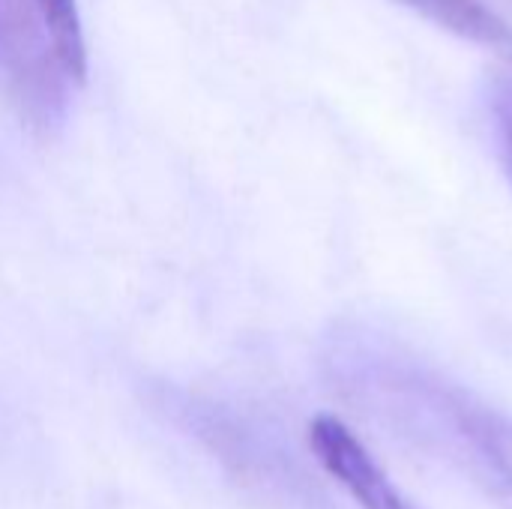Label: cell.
I'll return each mask as SVG.
<instances>
[{
    "label": "cell",
    "mask_w": 512,
    "mask_h": 509,
    "mask_svg": "<svg viewBox=\"0 0 512 509\" xmlns=\"http://www.w3.org/2000/svg\"><path fill=\"white\" fill-rule=\"evenodd\" d=\"M0 81L30 126L63 120L69 78L36 0H0Z\"/></svg>",
    "instance_id": "obj_1"
},
{
    "label": "cell",
    "mask_w": 512,
    "mask_h": 509,
    "mask_svg": "<svg viewBox=\"0 0 512 509\" xmlns=\"http://www.w3.org/2000/svg\"><path fill=\"white\" fill-rule=\"evenodd\" d=\"M309 447L327 474L339 480L363 509H414L339 417H315L309 426Z\"/></svg>",
    "instance_id": "obj_2"
},
{
    "label": "cell",
    "mask_w": 512,
    "mask_h": 509,
    "mask_svg": "<svg viewBox=\"0 0 512 509\" xmlns=\"http://www.w3.org/2000/svg\"><path fill=\"white\" fill-rule=\"evenodd\" d=\"M399 3L462 39L483 42V45H501L512 57L510 27L483 0H399Z\"/></svg>",
    "instance_id": "obj_3"
},
{
    "label": "cell",
    "mask_w": 512,
    "mask_h": 509,
    "mask_svg": "<svg viewBox=\"0 0 512 509\" xmlns=\"http://www.w3.org/2000/svg\"><path fill=\"white\" fill-rule=\"evenodd\" d=\"M48 36L54 42V51L60 57V66L69 81L81 84L87 75V42H84V24L75 0H36Z\"/></svg>",
    "instance_id": "obj_4"
},
{
    "label": "cell",
    "mask_w": 512,
    "mask_h": 509,
    "mask_svg": "<svg viewBox=\"0 0 512 509\" xmlns=\"http://www.w3.org/2000/svg\"><path fill=\"white\" fill-rule=\"evenodd\" d=\"M477 441L483 444V450L489 453V459L501 468V474H507L512 480V426L495 417H483L474 423Z\"/></svg>",
    "instance_id": "obj_5"
},
{
    "label": "cell",
    "mask_w": 512,
    "mask_h": 509,
    "mask_svg": "<svg viewBox=\"0 0 512 509\" xmlns=\"http://www.w3.org/2000/svg\"><path fill=\"white\" fill-rule=\"evenodd\" d=\"M492 114H495L498 141H501V150L512 174V72H501L492 81Z\"/></svg>",
    "instance_id": "obj_6"
}]
</instances>
